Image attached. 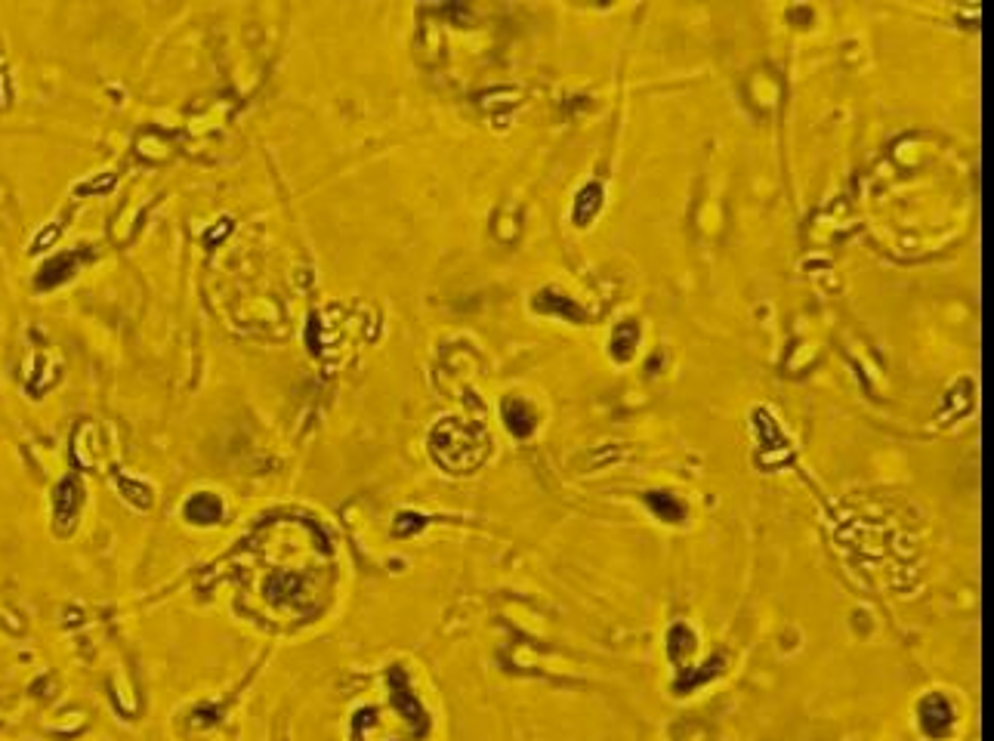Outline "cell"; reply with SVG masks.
Instances as JSON below:
<instances>
[{
    "mask_svg": "<svg viewBox=\"0 0 994 741\" xmlns=\"http://www.w3.org/2000/svg\"><path fill=\"white\" fill-rule=\"evenodd\" d=\"M186 516H192L195 522H210V519L220 516V504L213 498H207V494H198V498H192L186 504Z\"/></svg>",
    "mask_w": 994,
    "mask_h": 741,
    "instance_id": "6da1fadb",
    "label": "cell"
},
{
    "mask_svg": "<svg viewBox=\"0 0 994 741\" xmlns=\"http://www.w3.org/2000/svg\"><path fill=\"white\" fill-rule=\"evenodd\" d=\"M507 427L516 433V436H528L531 433V427H535V420H531V414H516L510 405H507Z\"/></svg>",
    "mask_w": 994,
    "mask_h": 741,
    "instance_id": "7a4b0ae2",
    "label": "cell"
}]
</instances>
